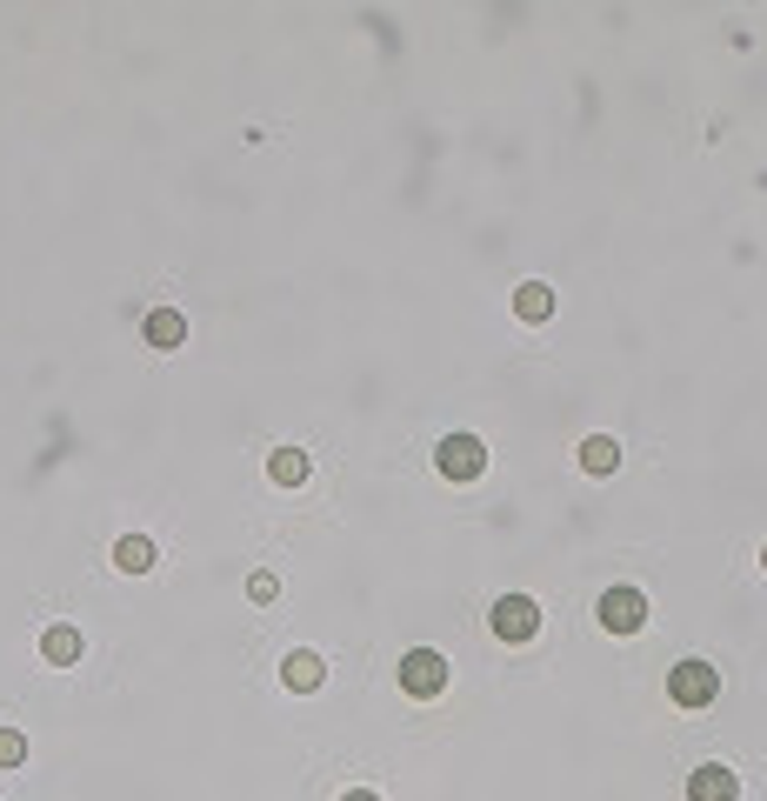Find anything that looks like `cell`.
<instances>
[{"mask_svg":"<svg viewBox=\"0 0 767 801\" xmlns=\"http://www.w3.org/2000/svg\"><path fill=\"white\" fill-rule=\"evenodd\" d=\"M434 475H441V481H454V488L481 481V475H488V441H481V434H468V428L441 434V441H434Z\"/></svg>","mask_w":767,"mask_h":801,"instance_id":"cell-1","label":"cell"},{"mask_svg":"<svg viewBox=\"0 0 767 801\" xmlns=\"http://www.w3.org/2000/svg\"><path fill=\"white\" fill-rule=\"evenodd\" d=\"M648 615H655V602H648V588H635V582H614V588H601V602H594V622H601L608 635H641Z\"/></svg>","mask_w":767,"mask_h":801,"instance_id":"cell-2","label":"cell"},{"mask_svg":"<svg viewBox=\"0 0 767 801\" xmlns=\"http://www.w3.org/2000/svg\"><path fill=\"white\" fill-rule=\"evenodd\" d=\"M541 602L534 595H494V608H488V628H494V642H508V648H521V642H534L541 635Z\"/></svg>","mask_w":767,"mask_h":801,"instance_id":"cell-3","label":"cell"},{"mask_svg":"<svg viewBox=\"0 0 767 801\" xmlns=\"http://www.w3.org/2000/svg\"><path fill=\"white\" fill-rule=\"evenodd\" d=\"M448 675H454V668H448L441 648H407V655H401V695H407V702H441V695H448Z\"/></svg>","mask_w":767,"mask_h":801,"instance_id":"cell-4","label":"cell"},{"mask_svg":"<svg viewBox=\"0 0 767 801\" xmlns=\"http://www.w3.org/2000/svg\"><path fill=\"white\" fill-rule=\"evenodd\" d=\"M668 695H675V709H715L721 675H715L701 655H688V662H675V668H668Z\"/></svg>","mask_w":767,"mask_h":801,"instance_id":"cell-5","label":"cell"},{"mask_svg":"<svg viewBox=\"0 0 767 801\" xmlns=\"http://www.w3.org/2000/svg\"><path fill=\"white\" fill-rule=\"evenodd\" d=\"M688 801H741V775L721 769V762H708V769L688 775Z\"/></svg>","mask_w":767,"mask_h":801,"instance_id":"cell-6","label":"cell"},{"mask_svg":"<svg viewBox=\"0 0 767 801\" xmlns=\"http://www.w3.org/2000/svg\"><path fill=\"white\" fill-rule=\"evenodd\" d=\"M80 648H87V642H80V628H73V622H53V628L40 635V662H47V668H73V662H80Z\"/></svg>","mask_w":767,"mask_h":801,"instance_id":"cell-7","label":"cell"},{"mask_svg":"<svg viewBox=\"0 0 767 801\" xmlns=\"http://www.w3.org/2000/svg\"><path fill=\"white\" fill-rule=\"evenodd\" d=\"M281 682H287L294 695H314V688L327 682V662H321V655H307V648H294V655L281 662Z\"/></svg>","mask_w":767,"mask_h":801,"instance_id":"cell-8","label":"cell"},{"mask_svg":"<svg viewBox=\"0 0 767 801\" xmlns=\"http://www.w3.org/2000/svg\"><path fill=\"white\" fill-rule=\"evenodd\" d=\"M514 314L534 321V328L554 321V287H548V281H521V287H514Z\"/></svg>","mask_w":767,"mask_h":801,"instance_id":"cell-9","label":"cell"},{"mask_svg":"<svg viewBox=\"0 0 767 801\" xmlns=\"http://www.w3.org/2000/svg\"><path fill=\"white\" fill-rule=\"evenodd\" d=\"M140 334H147L154 348H180V341H187V314H180V307H154Z\"/></svg>","mask_w":767,"mask_h":801,"instance_id":"cell-10","label":"cell"},{"mask_svg":"<svg viewBox=\"0 0 767 801\" xmlns=\"http://www.w3.org/2000/svg\"><path fill=\"white\" fill-rule=\"evenodd\" d=\"M581 468H588V475H614V468H621V441H614V434H588V441H581Z\"/></svg>","mask_w":767,"mask_h":801,"instance_id":"cell-11","label":"cell"},{"mask_svg":"<svg viewBox=\"0 0 767 801\" xmlns=\"http://www.w3.org/2000/svg\"><path fill=\"white\" fill-rule=\"evenodd\" d=\"M267 481H274V488H301V481H307V455H301V448H274V455H267Z\"/></svg>","mask_w":767,"mask_h":801,"instance_id":"cell-12","label":"cell"},{"mask_svg":"<svg viewBox=\"0 0 767 801\" xmlns=\"http://www.w3.org/2000/svg\"><path fill=\"white\" fill-rule=\"evenodd\" d=\"M114 568H120V575H147V568H154V541H147V535H120V541H114Z\"/></svg>","mask_w":767,"mask_h":801,"instance_id":"cell-13","label":"cell"},{"mask_svg":"<svg viewBox=\"0 0 767 801\" xmlns=\"http://www.w3.org/2000/svg\"><path fill=\"white\" fill-rule=\"evenodd\" d=\"M27 762V735L20 729H0V769H20Z\"/></svg>","mask_w":767,"mask_h":801,"instance_id":"cell-14","label":"cell"},{"mask_svg":"<svg viewBox=\"0 0 767 801\" xmlns=\"http://www.w3.org/2000/svg\"><path fill=\"white\" fill-rule=\"evenodd\" d=\"M274 595H281V582H274L267 568H260V575H247V602H260V608H267Z\"/></svg>","mask_w":767,"mask_h":801,"instance_id":"cell-15","label":"cell"},{"mask_svg":"<svg viewBox=\"0 0 767 801\" xmlns=\"http://www.w3.org/2000/svg\"><path fill=\"white\" fill-rule=\"evenodd\" d=\"M341 801H381V795H374V789H347Z\"/></svg>","mask_w":767,"mask_h":801,"instance_id":"cell-16","label":"cell"},{"mask_svg":"<svg viewBox=\"0 0 767 801\" xmlns=\"http://www.w3.org/2000/svg\"><path fill=\"white\" fill-rule=\"evenodd\" d=\"M761 568H767V548H761Z\"/></svg>","mask_w":767,"mask_h":801,"instance_id":"cell-17","label":"cell"}]
</instances>
